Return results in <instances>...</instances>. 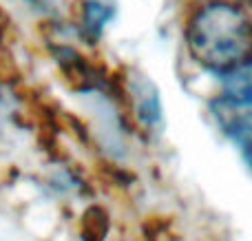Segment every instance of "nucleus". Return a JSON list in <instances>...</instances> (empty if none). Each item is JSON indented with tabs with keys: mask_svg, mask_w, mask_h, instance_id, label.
Returning a JSON list of instances; mask_svg holds the SVG:
<instances>
[{
	"mask_svg": "<svg viewBox=\"0 0 252 241\" xmlns=\"http://www.w3.org/2000/svg\"><path fill=\"white\" fill-rule=\"evenodd\" d=\"M241 155H244V159L248 162V166H250V171H252V144L246 146V149H241Z\"/></svg>",
	"mask_w": 252,
	"mask_h": 241,
	"instance_id": "nucleus-3",
	"label": "nucleus"
},
{
	"mask_svg": "<svg viewBox=\"0 0 252 241\" xmlns=\"http://www.w3.org/2000/svg\"><path fill=\"white\" fill-rule=\"evenodd\" d=\"M111 16H113V9L109 4H104L102 0H89L84 4V29L93 35H100Z\"/></svg>",
	"mask_w": 252,
	"mask_h": 241,
	"instance_id": "nucleus-2",
	"label": "nucleus"
},
{
	"mask_svg": "<svg viewBox=\"0 0 252 241\" xmlns=\"http://www.w3.org/2000/svg\"><path fill=\"white\" fill-rule=\"evenodd\" d=\"M186 47L201 69L221 78L252 58V16L232 0H210L188 18Z\"/></svg>",
	"mask_w": 252,
	"mask_h": 241,
	"instance_id": "nucleus-1",
	"label": "nucleus"
}]
</instances>
